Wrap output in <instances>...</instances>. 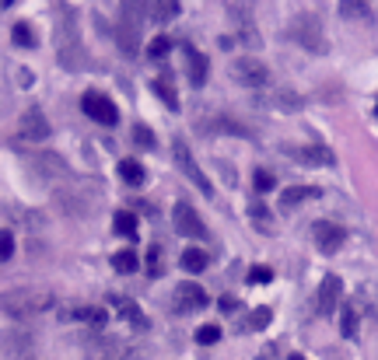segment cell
I'll use <instances>...</instances> for the list:
<instances>
[{"label":"cell","mask_w":378,"mask_h":360,"mask_svg":"<svg viewBox=\"0 0 378 360\" xmlns=\"http://www.w3.org/2000/svg\"><path fill=\"white\" fill-rule=\"evenodd\" d=\"M140 25H144V0H123L116 42H120V53L126 60H137V53H140Z\"/></svg>","instance_id":"2"},{"label":"cell","mask_w":378,"mask_h":360,"mask_svg":"<svg viewBox=\"0 0 378 360\" xmlns=\"http://www.w3.org/2000/svg\"><path fill=\"white\" fill-rule=\"evenodd\" d=\"M312 238H315V245H319V252L322 255H336L340 248H343V228L336 224V221H315V228H312Z\"/></svg>","instance_id":"9"},{"label":"cell","mask_w":378,"mask_h":360,"mask_svg":"<svg viewBox=\"0 0 378 360\" xmlns=\"http://www.w3.org/2000/svg\"><path fill=\"white\" fill-rule=\"evenodd\" d=\"M63 318H81V322H91V325H106V311L102 308H74Z\"/></svg>","instance_id":"25"},{"label":"cell","mask_w":378,"mask_h":360,"mask_svg":"<svg viewBox=\"0 0 378 360\" xmlns=\"http://www.w3.org/2000/svg\"><path fill=\"white\" fill-rule=\"evenodd\" d=\"M168 49H172V39H168V35H158V39H151V46H147V56H154V60H165V56H168Z\"/></svg>","instance_id":"29"},{"label":"cell","mask_w":378,"mask_h":360,"mask_svg":"<svg viewBox=\"0 0 378 360\" xmlns=\"http://www.w3.org/2000/svg\"><path fill=\"white\" fill-rule=\"evenodd\" d=\"M172 154H175V164H179V171L193 182L197 189H204V196H214V186H211V178L204 175V168L197 164V157L189 154V147H186V140H175L172 144Z\"/></svg>","instance_id":"5"},{"label":"cell","mask_w":378,"mask_h":360,"mask_svg":"<svg viewBox=\"0 0 378 360\" xmlns=\"http://www.w3.org/2000/svg\"><path fill=\"white\" fill-rule=\"evenodd\" d=\"M249 217H252V224H256L259 231H266V234L277 231V228H273V217H270V210H266L263 200H252V203H249Z\"/></svg>","instance_id":"18"},{"label":"cell","mask_w":378,"mask_h":360,"mask_svg":"<svg viewBox=\"0 0 378 360\" xmlns=\"http://www.w3.org/2000/svg\"><path fill=\"white\" fill-rule=\"evenodd\" d=\"M151 87H154V95H158L168 109H179V95H175V87L168 84V77H154V80H151Z\"/></svg>","instance_id":"21"},{"label":"cell","mask_w":378,"mask_h":360,"mask_svg":"<svg viewBox=\"0 0 378 360\" xmlns=\"http://www.w3.org/2000/svg\"><path fill=\"white\" fill-rule=\"evenodd\" d=\"M113 308H116V315H120V318H126L137 332H144V329H147V315H144V311H140L130 298H113Z\"/></svg>","instance_id":"16"},{"label":"cell","mask_w":378,"mask_h":360,"mask_svg":"<svg viewBox=\"0 0 378 360\" xmlns=\"http://www.w3.org/2000/svg\"><path fill=\"white\" fill-rule=\"evenodd\" d=\"M217 339H221V329H217V325H200V329H197V343H207V346H211V343H217Z\"/></svg>","instance_id":"33"},{"label":"cell","mask_w":378,"mask_h":360,"mask_svg":"<svg viewBox=\"0 0 378 360\" xmlns=\"http://www.w3.org/2000/svg\"><path fill=\"white\" fill-rule=\"evenodd\" d=\"M322 196V189H315V186H288L280 193V207L284 210H295V207H302V203H309V200H319Z\"/></svg>","instance_id":"15"},{"label":"cell","mask_w":378,"mask_h":360,"mask_svg":"<svg viewBox=\"0 0 378 360\" xmlns=\"http://www.w3.org/2000/svg\"><path fill=\"white\" fill-rule=\"evenodd\" d=\"M357 325H361V305L347 301L343 311H340V332H343V339H357Z\"/></svg>","instance_id":"17"},{"label":"cell","mask_w":378,"mask_h":360,"mask_svg":"<svg viewBox=\"0 0 378 360\" xmlns=\"http://www.w3.org/2000/svg\"><path fill=\"white\" fill-rule=\"evenodd\" d=\"M172 301H175V311L189 315V311L207 308V291L200 284H193V280H182V284H175V298Z\"/></svg>","instance_id":"8"},{"label":"cell","mask_w":378,"mask_h":360,"mask_svg":"<svg viewBox=\"0 0 378 360\" xmlns=\"http://www.w3.org/2000/svg\"><path fill=\"white\" fill-rule=\"evenodd\" d=\"M11 39H15V46H22V49H35V32H32L25 22H18V25L11 28Z\"/></svg>","instance_id":"26"},{"label":"cell","mask_w":378,"mask_h":360,"mask_svg":"<svg viewBox=\"0 0 378 360\" xmlns=\"http://www.w3.org/2000/svg\"><path fill=\"white\" fill-rule=\"evenodd\" d=\"M120 178H123L126 186H144V164L133 161V157L120 161Z\"/></svg>","instance_id":"19"},{"label":"cell","mask_w":378,"mask_h":360,"mask_svg":"<svg viewBox=\"0 0 378 360\" xmlns=\"http://www.w3.org/2000/svg\"><path fill=\"white\" fill-rule=\"evenodd\" d=\"M56 60H60L67 70L88 67L84 49H81V39H77V25H74V15H70V11H63V18H60V25H56Z\"/></svg>","instance_id":"3"},{"label":"cell","mask_w":378,"mask_h":360,"mask_svg":"<svg viewBox=\"0 0 378 360\" xmlns=\"http://www.w3.org/2000/svg\"><path fill=\"white\" fill-rule=\"evenodd\" d=\"M53 305H56V298H53V291H46V287H18V291L0 294V311H4V315H15V318L39 315V311L53 308Z\"/></svg>","instance_id":"1"},{"label":"cell","mask_w":378,"mask_h":360,"mask_svg":"<svg viewBox=\"0 0 378 360\" xmlns=\"http://www.w3.org/2000/svg\"><path fill=\"white\" fill-rule=\"evenodd\" d=\"M231 74H235V80L245 84V87H266V84H270V67H266L263 60H256V56H238V60L231 63Z\"/></svg>","instance_id":"7"},{"label":"cell","mask_w":378,"mask_h":360,"mask_svg":"<svg viewBox=\"0 0 378 360\" xmlns=\"http://www.w3.org/2000/svg\"><path fill=\"white\" fill-rule=\"evenodd\" d=\"M15 4V0H0V8H11Z\"/></svg>","instance_id":"40"},{"label":"cell","mask_w":378,"mask_h":360,"mask_svg":"<svg viewBox=\"0 0 378 360\" xmlns=\"http://www.w3.org/2000/svg\"><path fill=\"white\" fill-rule=\"evenodd\" d=\"M315 305H319V315L326 318V315H333L340 305H343V280L340 277H322V284H319V294H315Z\"/></svg>","instance_id":"10"},{"label":"cell","mask_w":378,"mask_h":360,"mask_svg":"<svg viewBox=\"0 0 378 360\" xmlns=\"http://www.w3.org/2000/svg\"><path fill=\"white\" fill-rule=\"evenodd\" d=\"M270 308H256V311H249V318L242 322V332H259V329H266L270 325Z\"/></svg>","instance_id":"23"},{"label":"cell","mask_w":378,"mask_h":360,"mask_svg":"<svg viewBox=\"0 0 378 360\" xmlns=\"http://www.w3.org/2000/svg\"><path fill=\"white\" fill-rule=\"evenodd\" d=\"M256 360H277V346L270 343V346H263L259 353H256Z\"/></svg>","instance_id":"38"},{"label":"cell","mask_w":378,"mask_h":360,"mask_svg":"<svg viewBox=\"0 0 378 360\" xmlns=\"http://www.w3.org/2000/svg\"><path fill=\"white\" fill-rule=\"evenodd\" d=\"M113 266L120 269V273H137V266H140V259H137V252L123 248V252H116V255H113Z\"/></svg>","instance_id":"24"},{"label":"cell","mask_w":378,"mask_h":360,"mask_svg":"<svg viewBox=\"0 0 378 360\" xmlns=\"http://www.w3.org/2000/svg\"><path fill=\"white\" fill-rule=\"evenodd\" d=\"M245 280H249L252 287H256V284H270V280H273V269H270V266H252Z\"/></svg>","instance_id":"30"},{"label":"cell","mask_w":378,"mask_h":360,"mask_svg":"<svg viewBox=\"0 0 378 360\" xmlns=\"http://www.w3.org/2000/svg\"><path fill=\"white\" fill-rule=\"evenodd\" d=\"M217 308H221V315H235V311L242 308V301H238V298H231V294H224Z\"/></svg>","instance_id":"37"},{"label":"cell","mask_w":378,"mask_h":360,"mask_svg":"<svg viewBox=\"0 0 378 360\" xmlns=\"http://www.w3.org/2000/svg\"><path fill=\"white\" fill-rule=\"evenodd\" d=\"M186 70H189V84H207V74H211V63L204 53H197L193 46H186Z\"/></svg>","instance_id":"14"},{"label":"cell","mask_w":378,"mask_h":360,"mask_svg":"<svg viewBox=\"0 0 378 360\" xmlns=\"http://www.w3.org/2000/svg\"><path fill=\"white\" fill-rule=\"evenodd\" d=\"M288 154H291V157H298V161H302V164H309V168H333V164H336V154H333L329 147H322V144L291 147Z\"/></svg>","instance_id":"12"},{"label":"cell","mask_w":378,"mask_h":360,"mask_svg":"<svg viewBox=\"0 0 378 360\" xmlns=\"http://www.w3.org/2000/svg\"><path fill=\"white\" fill-rule=\"evenodd\" d=\"M113 231L123 234V238H133V234H137V217H133L130 210H120V214L113 217Z\"/></svg>","instance_id":"22"},{"label":"cell","mask_w":378,"mask_h":360,"mask_svg":"<svg viewBox=\"0 0 378 360\" xmlns=\"http://www.w3.org/2000/svg\"><path fill=\"white\" fill-rule=\"evenodd\" d=\"M81 109H84L88 119L102 123V126H116V123H120V109H116L113 98L102 95V92H84V95H81Z\"/></svg>","instance_id":"6"},{"label":"cell","mask_w":378,"mask_h":360,"mask_svg":"<svg viewBox=\"0 0 378 360\" xmlns=\"http://www.w3.org/2000/svg\"><path fill=\"white\" fill-rule=\"evenodd\" d=\"M288 35H291L298 46H305L309 53H315V56H322V53L329 49V42H326V35H322V22H319L315 15H298V18L291 22Z\"/></svg>","instance_id":"4"},{"label":"cell","mask_w":378,"mask_h":360,"mask_svg":"<svg viewBox=\"0 0 378 360\" xmlns=\"http://www.w3.org/2000/svg\"><path fill=\"white\" fill-rule=\"evenodd\" d=\"M133 144H137V147H147V151H151V147H154V133H151V130H147L144 123H137V126H133Z\"/></svg>","instance_id":"31"},{"label":"cell","mask_w":378,"mask_h":360,"mask_svg":"<svg viewBox=\"0 0 378 360\" xmlns=\"http://www.w3.org/2000/svg\"><path fill=\"white\" fill-rule=\"evenodd\" d=\"M277 105H284V109H288V112H295V109H302V98L295 95V92H280L277 98H273Z\"/></svg>","instance_id":"32"},{"label":"cell","mask_w":378,"mask_h":360,"mask_svg":"<svg viewBox=\"0 0 378 360\" xmlns=\"http://www.w3.org/2000/svg\"><path fill=\"white\" fill-rule=\"evenodd\" d=\"M172 221H175V231H179V234H186V238H204V234H207V231H204L200 214H197L193 207H189L186 200H179V203H175Z\"/></svg>","instance_id":"11"},{"label":"cell","mask_w":378,"mask_h":360,"mask_svg":"<svg viewBox=\"0 0 378 360\" xmlns=\"http://www.w3.org/2000/svg\"><path fill=\"white\" fill-rule=\"evenodd\" d=\"M252 182H256V193H266V189H273V175L270 171H256Z\"/></svg>","instance_id":"36"},{"label":"cell","mask_w":378,"mask_h":360,"mask_svg":"<svg viewBox=\"0 0 378 360\" xmlns=\"http://www.w3.org/2000/svg\"><path fill=\"white\" fill-rule=\"evenodd\" d=\"M15 255V238L11 231H0V259H11Z\"/></svg>","instance_id":"35"},{"label":"cell","mask_w":378,"mask_h":360,"mask_svg":"<svg viewBox=\"0 0 378 360\" xmlns=\"http://www.w3.org/2000/svg\"><path fill=\"white\" fill-rule=\"evenodd\" d=\"M154 15H158V22H175L179 18V0H154Z\"/></svg>","instance_id":"27"},{"label":"cell","mask_w":378,"mask_h":360,"mask_svg":"<svg viewBox=\"0 0 378 360\" xmlns=\"http://www.w3.org/2000/svg\"><path fill=\"white\" fill-rule=\"evenodd\" d=\"M144 266H147V277H151V280H154V277H161V248H158V245H151V248H147Z\"/></svg>","instance_id":"28"},{"label":"cell","mask_w":378,"mask_h":360,"mask_svg":"<svg viewBox=\"0 0 378 360\" xmlns=\"http://www.w3.org/2000/svg\"><path fill=\"white\" fill-rule=\"evenodd\" d=\"M179 262H182L186 273H204V269H207V255H204V248H186Z\"/></svg>","instance_id":"20"},{"label":"cell","mask_w":378,"mask_h":360,"mask_svg":"<svg viewBox=\"0 0 378 360\" xmlns=\"http://www.w3.org/2000/svg\"><path fill=\"white\" fill-rule=\"evenodd\" d=\"M361 294H364V298H371V305H368V315L375 311V325H378V287L364 284V287H361Z\"/></svg>","instance_id":"34"},{"label":"cell","mask_w":378,"mask_h":360,"mask_svg":"<svg viewBox=\"0 0 378 360\" xmlns=\"http://www.w3.org/2000/svg\"><path fill=\"white\" fill-rule=\"evenodd\" d=\"M284 360H305V357L302 353H291V357H284Z\"/></svg>","instance_id":"39"},{"label":"cell","mask_w":378,"mask_h":360,"mask_svg":"<svg viewBox=\"0 0 378 360\" xmlns=\"http://www.w3.org/2000/svg\"><path fill=\"white\" fill-rule=\"evenodd\" d=\"M22 137L32 140V144L49 140V119L42 116V109H25L22 112Z\"/></svg>","instance_id":"13"}]
</instances>
